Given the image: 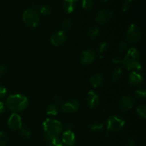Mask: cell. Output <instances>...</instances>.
I'll list each match as a JSON object with an SVG mask.
<instances>
[{"label":"cell","mask_w":146,"mask_h":146,"mask_svg":"<svg viewBox=\"0 0 146 146\" xmlns=\"http://www.w3.org/2000/svg\"><path fill=\"white\" fill-rule=\"evenodd\" d=\"M4 111H5V104L2 101H0V114L3 113Z\"/></svg>","instance_id":"34"},{"label":"cell","mask_w":146,"mask_h":146,"mask_svg":"<svg viewBox=\"0 0 146 146\" xmlns=\"http://www.w3.org/2000/svg\"><path fill=\"white\" fill-rule=\"evenodd\" d=\"M128 49V44L125 42H121L118 44V51L119 53L125 52Z\"/></svg>","instance_id":"29"},{"label":"cell","mask_w":146,"mask_h":146,"mask_svg":"<svg viewBox=\"0 0 146 146\" xmlns=\"http://www.w3.org/2000/svg\"><path fill=\"white\" fill-rule=\"evenodd\" d=\"M106 124L107 131H118L125 127V121L121 117L112 115L108 118Z\"/></svg>","instance_id":"5"},{"label":"cell","mask_w":146,"mask_h":146,"mask_svg":"<svg viewBox=\"0 0 146 146\" xmlns=\"http://www.w3.org/2000/svg\"><path fill=\"white\" fill-rule=\"evenodd\" d=\"M7 90L5 87L0 86V98H4L7 96Z\"/></svg>","instance_id":"32"},{"label":"cell","mask_w":146,"mask_h":146,"mask_svg":"<svg viewBox=\"0 0 146 146\" xmlns=\"http://www.w3.org/2000/svg\"><path fill=\"white\" fill-rule=\"evenodd\" d=\"M29 100L22 94H14L7 98L6 106L7 108L14 113L21 112L27 108Z\"/></svg>","instance_id":"3"},{"label":"cell","mask_w":146,"mask_h":146,"mask_svg":"<svg viewBox=\"0 0 146 146\" xmlns=\"http://www.w3.org/2000/svg\"><path fill=\"white\" fill-rule=\"evenodd\" d=\"M5 73V68L3 66H0V77L2 76Z\"/></svg>","instance_id":"38"},{"label":"cell","mask_w":146,"mask_h":146,"mask_svg":"<svg viewBox=\"0 0 146 146\" xmlns=\"http://www.w3.org/2000/svg\"><path fill=\"white\" fill-rule=\"evenodd\" d=\"M76 135L72 131H65L62 134V143L67 146H73L76 143Z\"/></svg>","instance_id":"13"},{"label":"cell","mask_w":146,"mask_h":146,"mask_svg":"<svg viewBox=\"0 0 146 146\" xmlns=\"http://www.w3.org/2000/svg\"><path fill=\"white\" fill-rule=\"evenodd\" d=\"M82 8L87 11H90L94 8V1L93 0H82Z\"/></svg>","instance_id":"21"},{"label":"cell","mask_w":146,"mask_h":146,"mask_svg":"<svg viewBox=\"0 0 146 146\" xmlns=\"http://www.w3.org/2000/svg\"><path fill=\"white\" fill-rule=\"evenodd\" d=\"M66 40V35L64 31H58L54 33L51 37V43L54 46L62 45Z\"/></svg>","instance_id":"12"},{"label":"cell","mask_w":146,"mask_h":146,"mask_svg":"<svg viewBox=\"0 0 146 146\" xmlns=\"http://www.w3.org/2000/svg\"><path fill=\"white\" fill-rule=\"evenodd\" d=\"M100 104V98L98 94L94 91H90L87 94L86 104L90 109H96Z\"/></svg>","instance_id":"10"},{"label":"cell","mask_w":146,"mask_h":146,"mask_svg":"<svg viewBox=\"0 0 146 146\" xmlns=\"http://www.w3.org/2000/svg\"><path fill=\"white\" fill-rule=\"evenodd\" d=\"M7 142V136L5 133L0 132V146H5Z\"/></svg>","instance_id":"28"},{"label":"cell","mask_w":146,"mask_h":146,"mask_svg":"<svg viewBox=\"0 0 146 146\" xmlns=\"http://www.w3.org/2000/svg\"><path fill=\"white\" fill-rule=\"evenodd\" d=\"M136 112L138 115L142 118L145 119L146 118V106L143 104L139 105L136 108Z\"/></svg>","instance_id":"23"},{"label":"cell","mask_w":146,"mask_h":146,"mask_svg":"<svg viewBox=\"0 0 146 146\" xmlns=\"http://www.w3.org/2000/svg\"><path fill=\"white\" fill-rule=\"evenodd\" d=\"M141 35L142 33L138 26L132 24L127 30L126 39L131 43H137L141 40Z\"/></svg>","instance_id":"6"},{"label":"cell","mask_w":146,"mask_h":146,"mask_svg":"<svg viewBox=\"0 0 146 146\" xmlns=\"http://www.w3.org/2000/svg\"><path fill=\"white\" fill-rule=\"evenodd\" d=\"M104 81V77L101 74H94L90 78V84L94 88H98L102 85Z\"/></svg>","instance_id":"16"},{"label":"cell","mask_w":146,"mask_h":146,"mask_svg":"<svg viewBox=\"0 0 146 146\" xmlns=\"http://www.w3.org/2000/svg\"><path fill=\"white\" fill-rule=\"evenodd\" d=\"M20 131H21V134L23 135V136H24L25 138H29L30 137H31V132L29 129H28V128H21Z\"/></svg>","instance_id":"30"},{"label":"cell","mask_w":146,"mask_h":146,"mask_svg":"<svg viewBox=\"0 0 146 146\" xmlns=\"http://www.w3.org/2000/svg\"><path fill=\"white\" fill-rule=\"evenodd\" d=\"M134 106V101L129 96H124L122 97L120 101L119 107L121 110L124 111H129L132 109Z\"/></svg>","instance_id":"14"},{"label":"cell","mask_w":146,"mask_h":146,"mask_svg":"<svg viewBox=\"0 0 146 146\" xmlns=\"http://www.w3.org/2000/svg\"><path fill=\"white\" fill-rule=\"evenodd\" d=\"M58 111H59V108H58V106L55 104H51L48 105V107H47L46 113L48 115L55 116V115H56L58 113Z\"/></svg>","instance_id":"19"},{"label":"cell","mask_w":146,"mask_h":146,"mask_svg":"<svg viewBox=\"0 0 146 146\" xmlns=\"http://www.w3.org/2000/svg\"><path fill=\"white\" fill-rule=\"evenodd\" d=\"M122 62L125 68L129 71H138L142 69V65L140 62V54L135 48H131L127 51Z\"/></svg>","instance_id":"2"},{"label":"cell","mask_w":146,"mask_h":146,"mask_svg":"<svg viewBox=\"0 0 146 146\" xmlns=\"http://www.w3.org/2000/svg\"><path fill=\"white\" fill-rule=\"evenodd\" d=\"M48 146H64V144L61 140H59L58 138H56L48 143Z\"/></svg>","instance_id":"31"},{"label":"cell","mask_w":146,"mask_h":146,"mask_svg":"<svg viewBox=\"0 0 146 146\" xmlns=\"http://www.w3.org/2000/svg\"><path fill=\"white\" fill-rule=\"evenodd\" d=\"M39 11L44 15H49L51 13V9L48 5H41L39 8Z\"/></svg>","instance_id":"26"},{"label":"cell","mask_w":146,"mask_h":146,"mask_svg":"<svg viewBox=\"0 0 146 146\" xmlns=\"http://www.w3.org/2000/svg\"><path fill=\"white\" fill-rule=\"evenodd\" d=\"M96 59V53L93 50L83 51L80 56V62L82 65L88 66L92 64Z\"/></svg>","instance_id":"11"},{"label":"cell","mask_w":146,"mask_h":146,"mask_svg":"<svg viewBox=\"0 0 146 146\" xmlns=\"http://www.w3.org/2000/svg\"><path fill=\"white\" fill-rule=\"evenodd\" d=\"M129 9H130V4L125 2V4L123 5V8H122L123 11L124 12H126V11H128V10H129Z\"/></svg>","instance_id":"33"},{"label":"cell","mask_w":146,"mask_h":146,"mask_svg":"<svg viewBox=\"0 0 146 146\" xmlns=\"http://www.w3.org/2000/svg\"><path fill=\"white\" fill-rule=\"evenodd\" d=\"M88 128L93 132H100L104 129V125L99 122H93L88 125Z\"/></svg>","instance_id":"20"},{"label":"cell","mask_w":146,"mask_h":146,"mask_svg":"<svg viewBox=\"0 0 146 146\" xmlns=\"http://www.w3.org/2000/svg\"><path fill=\"white\" fill-rule=\"evenodd\" d=\"M74 1H78V0H74Z\"/></svg>","instance_id":"41"},{"label":"cell","mask_w":146,"mask_h":146,"mask_svg":"<svg viewBox=\"0 0 146 146\" xmlns=\"http://www.w3.org/2000/svg\"><path fill=\"white\" fill-rule=\"evenodd\" d=\"M113 17V11L109 9H102L98 11L96 17V21L100 25H104L111 20Z\"/></svg>","instance_id":"8"},{"label":"cell","mask_w":146,"mask_h":146,"mask_svg":"<svg viewBox=\"0 0 146 146\" xmlns=\"http://www.w3.org/2000/svg\"><path fill=\"white\" fill-rule=\"evenodd\" d=\"M76 2L74 0H64L63 8L64 11L68 14L72 13L76 8Z\"/></svg>","instance_id":"17"},{"label":"cell","mask_w":146,"mask_h":146,"mask_svg":"<svg viewBox=\"0 0 146 146\" xmlns=\"http://www.w3.org/2000/svg\"><path fill=\"white\" fill-rule=\"evenodd\" d=\"M65 128H66L65 131H72L73 125L70 123H67V124H66Z\"/></svg>","instance_id":"37"},{"label":"cell","mask_w":146,"mask_h":146,"mask_svg":"<svg viewBox=\"0 0 146 146\" xmlns=\"http://www.w3.org/2000/svg\"><path fill=\"white\" fill-rule=\"evenodd\" d=\"M99 34V29L98 27H93L88 31V36L91 39H95Z\"/></svg>","instance_id":"22"},{"label":"cell","mask_w":146,"mask_h":146,"mask_svg":"<svg viewBox=\"0 0 146 146\" xmlns=\"http://www.w3.org/2000/svg\"><path fill=\"white\" fill-rule=\"evenodd\" d=\"M61 26L62 28V31H67V30L70 29L72 26V21L70 19H66L62 21Z\"/></svg>","instance_id":"24"},{"label":"cell","mask_w":146,"mask_h":146,"mask_svg":"<svg viewBox=\"0 0 146 146\" xmlns=\"http://www.w3.org/2000/svg\"><path fill=\"white\" fill-rule=\"evenodd\" d=\"M124 146H135V143L133 140H129L125 143Z\"/></svg>","instance_id":"35"},{"label":"cell","mask_w":146,"mask_h":146,"mask_svg":"<svg viewBox=\"0 0 146 146\" xmlns=\"http://www.w3.org/2000/svg\"><path fill=\"white\" fill-rule=\"evenodd\" d=\"M128 82L132 86H138L143 82V77L138 71H133L128 76Z\"/></svg>","instance_id":"15"},{"label":"cell","mask_w":146,"mask_h":146,"mask_svg":"<svg viewBox=\"0 0 146 146\" xmlns=\"http://www.w3.org/2000/svg\"><path fill=\"white\" fill-rule=\"evenodd\" d=\"M24 24L29 27L36 28L39 23V14L36 9L30 8L24 11L22 14Z\"/></svg>","instance_id":"4"},{"label":"cell","mask_w":146,"mask_h":146,"mask_svg":"<svg viewBox=\"0 0 146 146\" xmlns=\"http://www.w3.org/2000/svg\"><path fill=\"white\" fill-rule=\"evenodd\" d=\"M53 99H54L56 102H62V98L60 96H54Z\"/></svg>","instance_id":"36"},{"label":"cell","mask_w":146,"mask_h":146,"mask_svg":"<svg viewBox=\"0 0 146 146\" xmlns=\"http://www.w3.org/2000/svg\"><path fill=\"white\" fill-rule=\"evenodd\" d=\"M78 108H79V103L76 99H69L64 101L61 106V110L67 113L76 112Z\"/></svg>","instance_id":"7"},{"label":"cell","mask_w":146,"mask_h":146,"mask_svg":"<svg viewBox=\"0 0 146 146\" xmlns=\"http://www.w3.org/2000/svg\"><path fill=\"white\" fill-rule=\"evenodd\" d=\"M123 70L122 68H120V67L115 68L113 70L112 74H111V79L113 81H119L123 76Z\"/></svg>","instance_id":"18"},{"label":"cell","mask_w":146,"mask_h":146,"mask_svg":"<svg viewBox=\"0 0 146 146\" xmlns=\"http://www.w3.org/2000/svg\"><path fill=\"white\" fill-rule=\"evenodd\" d=\"M108 48H109V44L106 41H104V42L101 43L99 45L98 48V51L100 54H104V53L108 51Z\"/></svg>","instance_id":"25"},{"label":"cell","mask_w":146,"mask_h":146,"mask_svg":"<svg viewBox=\"0 0 146 146\" xmlns=\"http://www.w3.org/2000/svg\"><path fill=\"white\" fill-rule=\"evenodd\" d=\"M7 123H8L9 128L13 131L20 130L21 128H22V121H21V116L16 113H14L10 115Z\"/></svg>","instance_id":"9"},{"label":"cell","mask_w":146,"mask_h":146,"mask_svg":"<svg viewBox=\"0 0 146 146\" xmlns=\"http://www.w3.org/2000/svg\"><path fill=\"white\" fill-rule=\"evenodd\" d=\"M135 96L138 98H145L146 96V91L145 89L137 90L135 91Z\"/></svg>","instance_id":"27"},{"label":"cell","mask_w":146,"mask_h":146,"mask_svg":"<svg viewBox=\"0 0 146 146\" xmlns=\"http://www.w3.org/2000/svg\"><path fill=\"white\" fill-rule=\"evenodd\" d=\"M99 1H108V0H99Z\"/></svg>","instance_id":"40"},{"label":"cell","mask_w":146,"mask_h":146,"mask_svg":"<svg viewBox=\"0 0 146 146\" xmlns=\"http://www.w3.org/2000/svg\"><path fill=\"white\" fill-rule=\"evenodd\" d=\"M125 1V3H128V4H130V3L131 2V1H133V0H124Z\"/></svg>","instance_id":"39"},{"label":"cell","mask_w":146,"mask_h":146,"mask_svg":"<svg viewBox=\"0 0 146 146\" xmlns=\"http://www.w3.org/2000/svg\"><path fill=\"white\" fill-rule=\"evenodd\" d=\"M44 130V138L48 143L51 142L56 138H58L63 131L62 124L58 121L53 118H47L43 123Z\"/></svg>","instance_id":"1"}]
</instances>
